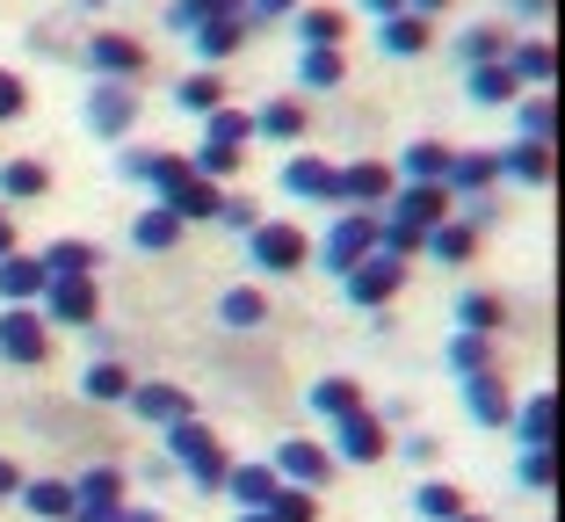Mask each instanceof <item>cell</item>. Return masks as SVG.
<instances>
[{
    "label": "cell",
    "instance_id": "6da1fadb",
    "mask_svg": "<svg viewBox=\"0 0 565 522\" xmlns=\"http://www.w3.org/2000/svg\"><path fill=\"white\" fill-rule=\"evenodd\" d=\"M167 457H174L196 487H225V472H233L225 450H217V436L203 422H174V428H167Z\"/></svg>",
    "mask_w": 565,
    "mask_h": 522
},
{
    "label": "cell",
    "instance_id": "7a4b0ae2",
    "mask_svg": "<svg viewBox=\"0 0 565 522\" xmlns=\"http://www.w3.org/2000/svg\"><path fill=\"white\" fill-rule=\"evenodd\" d=\"M377 233H384V225L370 219V211H349V219H341L327 239H319V262H327L333 276H349L355 262H370V254H377Z\"/></svg>",
    "mask_w": 565,
    "mask_h": 522
},
{
    "label": "cell",
    "instance_id": "3957f363",
    "mask_svg": "<svg viewBox=\"0 0 565 522\" xmlns=\"http://www.w3.org/2000/svg\"><path fill=\"white\" fill-rule=\"evenodd\" d=\"M449 189L443 182H414V189H399V196H392V225H406V233H420L428 239L435 225H449Z\"/></svg>",
    "mask_w": 565,
    "mask_h": 522
},
{
    "label": "cell",
    "instance_id": "277c9868",
    "mask_svg": "<svg viewBox=\"0 0 565 522\" xmlns=\"http://www.w3.org/2000/svg\"><path fill=\"white\" fill-rule=\"evenodd\" d=\"M131 124H138V87H131V81H102L95 95H87V131L124 138Z\"/></svg>",
    "mask_w": 565,
    "mask_h": 522
},
{
    "label": "cell",
    "instance_id": "5b68a950",
    "mask_svg": "<svg viewBox=\"0 0 565 522\" xmlns=\"http://www.w3.org/2000/svg\"><path fill=\"white\" fill-rule=\"evenodd\" d=\"M341 284H349L355 305H392V298H399V284H406V262H392V254H370V262H355Z\"/></svg>",
    "mask_w": 565,
    "mask_h": 522
},
{
    "label": "cell",
    "instance_id": "8992f818",
    "mask_svg": "<svg viewBox=\"0 0 565 522\" xmlns=\"http://www.w3.org/2000/svg\"><path fill=\"white\" fill-rule=\"evenodd\" d=\"M51 334H44V312H30V305H8V320H0V355L8 363H44Z\"/></svg>",
    "mask_w": 565,
    "mask_h": 522
},
{
    "label": "cell",
    "instance_id": "52a82bcc",
    "mask_svg": "<svg viewBox=\"0 0 565 522\" xmlns=\"http://www.w3.org/2000/svg\"><path fill=\"white\" fill-rule=\"evenodd\" d=\"M95 312H102V298H95V284H87V276H51V290H44V320L87 327Z\"/></svg>",
    "mask_w": 565,
    "mask_h": 522
},
{
    "label": "cell",
    "instance_id": "ba28073f",
    "mask_svg": "<svg viewBox=\"0 0 565 522\" xmlns=\"http://www.w3.org/2000/svg\"><path fill=\"white\" fill-rule=\"evenodd\" d=\"M305 233L298 225H254V262H262L268 276H290V269H305Z\"/></svg>",
    "mask_w": 565,
    "mask_h": 522
},
{
    "label": "cell",
    "instance_id": "9c48e42d",
    "mask_svg": "<svg viewBox=\"0 0 565 522\" xmlns=\"http://www.w3.org/2000/svg\"><path fill=\"white\" fill-rule=\"evenodd\" d=\"M282 189L305 203H341V168H327L319 152H298L290 168H282Z\"/></svg>",
    "mask_w": 565,
    "mask_h": 522
},
{
    "label": "cell",
    "instance_id": "30bf717a",
    "mask_svg": "<svg viewBox=\"0 0 565 522\" xmlns=\"http://www.w3.org/2000/svg\"><path fill=\"white\" fill-rule=\"evenodd\" d=\"M131 414L152 428H174V422H196V406H189L182 385H131Z\"/></svg>",
    "mask_w": 565,
    "mask_h": 522
},
{
    "label": "cell",
    "instance_id": "8fae6325",
    "mask_svg": "<svg viewBox=\"0 0 565 522\" xmlns=\"http://www.w3.org/2000/svg\"><path fill=\"white\" fill-rule=\"evenodd\" d=\"M87 66H95L102 81H138V73H146V51H138L131 36H117V30H102L95 44H87Z\"/></svg>",
    "mask_w": 565,
    "mask_h": 522
},
{
    "label": "cell",
    "instance_id": "7c38bea8",
    "mask_svg": "<svg viewBox=\"0 0 565 522\" xmlns=\"http://www.w3.org/2000/svg\"><path fill=\"white\" fill-rule=\"evenodd\" d=\"M327 472H333V457L319 450L312 436H290L276 450V479H298V487H327Z\"/></svg>",
    "mask_w": 565,
    "mask_h": 522
},
{
    "label": "cell",
    "instance_id": "4fadbf2b",
    "mask_svg": "<svg viewBox=\"0 0 565 522\" xmlns=\"http://www.w3.org/2000/svg\"><path fill=\"white\" fill-rule=\"evenodd\" d=\"M384 450H392V443H384V422L370 414V406L341 414V457H349V465H377Z\"/></svg>",
    "mask_w": 565,
    "mask_h": 522
},
{
    "label": "cell",
    "instance_id": "5bb4252c",
    "mask_svg": "<svg viewBox=\"0 0 565 522\" xmlns=\"http://www.w3.org/2000/svg\"><path fill=\"white\" fill-rule=\"evenodd\" d=\"M225 487H233V501H239V515H268V501H276V465H233L225 472Z\"/></svg>",
    "mask_w": 565,
    "mask_h": 522
},
{
    "label": "cell",
    "instance_id": "9a60e30c",
    "mask_svg": "<svg viewBox=\"0 0 565 522\" xmlns=\"http://www.w3.org/2000/svg\"><path fill=\"white\" fill-rule=\"evenodd\" d=\"M44 290H51L44 262H30V254H8V262H0V298H8V305H36Z\"/></svg>",
    "mask_w": 565,
    "mask_h": 522
},
{
    "label": "cell",
    "instance_id": "2e32d148",
    "mask_svg": "<svg viewBox=\"0 0 565 522\" xmlns=\"http://www.w3.org/2000/svg\"><path fill=\"white\" fill-rule=\"evenodd\" d=\"M160 203H167V211H174V219L189 225V219H217V203H225V196H217V182H203V174L189 168V174H182L174 189H167Z\"/></svg>",
    "mask_w": 565,
    "mask_h": 522
},
{
    "label": "cell",
    "instance_id": "e0dca14e",
    "mask_svg": "<svg viewBox=\"0 0 565 522\" xmlns=\"http://www.w3.org/2000/svg\"><path fill=\"white\" fill-rule=\"evenodd\" d=\"M493 182H500V160H493V152H457V160H449V174H443L449 196H486Z\"/></svg>",
    "mask_w": 565,
    "mask_h": 522
},
{
    "label": "cell",
    "instance_id": "ac0fdd59",
    "mask_svg": "<svg viewBox=\"0 0 565 522\" xmlns=\"http://www.w3.org/2000/svg\"><path fill=\"white\" fill-rule=\"evenodd\" d=\"M341 203H392V168H377V160H355V168H341Z\"/></svg>",
    "mask_w": 565,
    "mask_h": 522
},
{
    "label": "cell",
    "instance_id": "d6986e66",
    "mask_svg": "<svg viewBox=\"0 0 565 522\" xmlns=\"http://www.w3.org/2000/svg\"><path fill=\"white\" fill-rule=\"evenodd\" d=\"M247 36H254V22H247V15H217V22H203V30H189V44H196L203 58H233Z\"/></svg>",
    "mask_w": 565,
    "mask_h": 522
},
{
    "label": "cell",
    "instance_id": "ffe728a7",
    "mask_svg": "<svg viewBox=\"0 0 565 522\" xmlns=\"http://www.w3.org/2000/svg\"><path fill=\"white\" fill-rule=\"evenodd\" d=\"M174 239H182V219H174L167 203H152V211H138V219H131V247H146V254H167Z\"/></svg>",
    "mask_w": 565,
    "mask_h": 522
},
{
    "label": "cell",
    "instance_id": "44dd1931",
    "mask_svg": "<svg viewBox=\"0 0 565 522\" xmlns=\"http://www.w3.org/2000/svg\"><path fill=\"white\" fill-rule=\"evenodd\" d=\"M174 109H189V117H211V109H225V81H217L211 66H203V73H182V87H174Z\"/></svg>",
    "mask_w": 565,
    "mask_h": 522
},
{
    "label": "cell",
    "instance_id": "7402d4cb",
    "mask_svg": "<svg viewBox=\"0 0 565 522\" xmlns=\"http://www.w3.org/2000/svg\"><path fill=\"white\" fill-rule=\"evenodd\" d=\"M508 422L522 428V443H530V450H551V428H558V400H551V392H536V400H522V414H508Z\"/></svg>",
    "mask_w": 565,
    "mask_h": 522
},
{
    "label": "cell",
    "instance_id": "603a6c76",
    "mask_svg": "<svg viewBox=\"0 0 565 522\" xmlns=\"http://www.w3.org/2000/svg\"><path fill=\"white\" fill-rule=\"evenodd\" d=\"M449 160H457V152H449L443 138H420V146H406V152H399L406 182H443V174H449Z\"/></svg>",
    "mask_w": 565,
    "mask_h": 522
},
{
    "label": "cell",
    "instance_id": "cb8c5ba5",
    "mask_svg": "<svg viewBox=\"0 0 565 522\" xmlns=\"http://www.w3.org/2000/svg\"><path fill=\"white\" fill-rule=\"evenodd\" d=\"M217 15H247V0H174L167 8V30H203V22H217Z\"/></svg>",
    "mask_w": 565,
    "mask_h": 522
},
{
    "label": "cell",
    "instance_id": "d4e9b609",
    "mask_svg": "<svg viewBox=\"0 0 565 522\" xmlns=\"http://www.w3.org/2000/svg\"><path fill=\"white\" fill-rule=\"evenodd\" d=\"M22 501H30V515H44V522L73 515V487L66 479H22Z\"/></svg>",
    "mask_w": 565,
    "mask_h": 522
},
{
    "label": "cell",
    "instance_id": "484cf974",
    "mask_svg": "<svg viewBox=\"0 0 565 522\" xmlns=\"http://www.w3.org/2000/svg\"><path fill=\"white\" fill-rule=\"evenodd\" d=\"M465 406L471 414H479V422H508V414H515V406H508V392H500V377L493 371H479V377H465Z\"/></svg>",
    "mask_w": 565,
    "mask_h": 522
},
{
    "label": "cell",
    "instance_id": "4316f807",
    "mask_svg": "<svg viewBox=\"0 0 565 522\" xmlns=\"http://www.w3.org/2000/svg\"><path fill=\"white\" fill-rule=\"evenodd\" d=\"M508 73H515L522 87H544L551 73H558V58H551V44H544V36H522V44H515V58H508Z\"/></svg>",
    "mask_w": 565,
    "mask_h": 522
},
{
    "label": "cell",
    "instance_id": "83f0119b",
    "mask_svg": "<svg viewBox=\"0 0 565 522\" xmlns=\"http://www.w3.org/2000/svg\"><path fill=\"white\" fill-rule=\"evenodd\" d=\"M355 406H363V385H355V377H319L312 385V414H327V422H341Z\"/></svg>",
    "mask_w": 565,
    "mask_h": 522
},
{
    "label": "cell",
    "instance_id": "f1b7e54d",
    "mask_svg": "<svg viewBox=\"0 0 565 522\" xmlns=\"http://www.w3.org/2000/svg\"><path fill=\"white\" fill-rule=\"evenodd\" d=\"M247 138H254V117H247V109H211V117H203V146L247 152Z\"/></svg>",
    "mask_w": 565,
    "mask_h": 522
},
{
    "label": "cell",
    "instance_id": "f546056e",
    "mask_svg": "<svg viewBox=\"0 0 565 522\" xmlns=\"http://www.w3.org/2000/svg\"><path fill=\"white\" fill-rule=\"evenodd\" d=\"M298 36H305V51H333L341 36H349V22H341V8H305Z\"/></svg>",
    "mask_w": 565,
    "mask_h": 522
},
{
    "label": "cell",
    "instance_id": "4dcf8cb0",
    "mask_svg": "<svg viewBox=\"0 0 565 522\" xmlns=\"http://www.w3.org/2000/svg\"><path fill=\"white\" fill-rule=\"evenodd\" d=\"M36 262H44L51 276H87V269H95V262H102V254L87 247V239H51V247L36 254Z\"/></svg>",
    "mask_w": 565,
    "mask_h": 522
},
{
    "label": "cell",
    "instance_id": "1f68e13d",
    "mask_svg": "<svg viewBox=\"0 0 565 522\" xmlns=\"http://www.w3.org/2000/svg\"><path fill=\"white\" fill-rule=\"evenodd\" d=\"M81 392H87V400H131V371L102 355V363H87V371H81Z\"/></svg>",
    "mask_w": 565,
    "mask_h": 522
},
{
    "label": "cell",
    "instance_id": "d6a6232c",
    "mask_svg": "<svg viewBox=\"0 0 565 522\" xmlns=\"http://www.w3.org/2000/svg\"><path fill=\"white\" fill-rule=\"evenodd\" d=\"M500 168L515 174V182H530V189H544L551 182V146H536V138H522L515 152H508V160H500Z\"/></svg>",
    "mask_w": 565,
    "mask_h": 522
},
{
    "label": "cell",
    "instance_id": "836d02e7",
    "mask_svg": "<svg viewBox=\"0 0 565 522\" xmlns=\"http://www.w3.org/2000/svg\"><path fill=\"white\" fill-rule=\"evenodd\" d=\"M73 501L124 508V472H117V465H95V472H81V479H73Z\"/></svg>",
    "mask_w": 565,
    "mask_h": 522
},
{
    "label": "cell",
    "instance_id": "e575fe53",
    "mask_svg": "<svg viewBox=\"0 0 565 522\" xmlns=\"http://www.w3.org/2000/svg\"><path fill=\"white\" fill-rule=\"evenodd\" d=\"M377 36H384V51H399V58L428 51V22H420V15H384V22H377Z\"/></svg>",
    "mask_w": 565,
    "mask_h": 522
},
{
    "label": "cell",
    "instance_id": "d590c367",
    "mask_svg": "<svg viewBox=\"0 0 565 522\" xmlns=\"http://www.w3.org/2000/svg\"><path fill=\"white\" fill-rule=\"evenodd\" d=\"M414 508H420L428 522H449L457 508H465V493L449 487V479H420V487H414Z\"/></svg>",
    "mask_w": 565,
    "mask_h": 522
},
{
    "label": "cell",
    "instance_id": "8d00e7d4",
    "mask_svg": "<svg viewBox=\"0 0 565 522\" xmlns=\"http://www.w3.org/2000/svg\"><path fill=\"white\" fill-rule=\"evenodd\" d=\"M420 247H428L435 262H465V254L479 247V225H435V233L420 239Z\"/></svg>",
    "mask_w": 565,
    "mask_h": 522
},
{
    "label": "cell",
    "instance_id": "74e56055",
    "mask_svg": "<svg viewBox=\"0 0 565 522\" xmlns=\"http://www.w3.org/2000/svg\"><path fill=\"white\" fill-rule=\"evenodd\" d=\"M500 312H508V305H500L493 290H465V298H457V320H465V334H486V327H500Z\"/></svg>",
    "mask_w": 565,
    "mask_h": 522
},
{
    "label": "cell",
    "instance_id": "f35d334b",
    "mask_svg": "<svg viewBox=\"0 0 565 522\" xmlns=\"http://www.w3.org/2000/svg\"><path fill=\"white\" fill-rule=\"evenodd\" d=\"M515 124H522V138H536V146H551V124H558V117H551V95H544V87L515 102Z\"/></svg>",
    "mask_w": 565,
    "mask_h": 522
},
{
    "label": "cell",
    "instance_id": "ab89813d",
    "mask_svg": "<svg viewBox=\"0 0 565 522\" xmlns=\"http://www.w3.org/2000/svg\"><path fill=\"white\" fill-rule=\"evenodd\" d=\"M254 131H268V138H305V102H268L262 117H254Z\"/></svg>",
    "mask_w": 565,
    "mask_h": 522
},
{
    "label": "cell",
    "instance_id": "60d3db41",
    "mask_svg": "<svg viewBox=\"0 0 565 522\" xmlns=\"http://www.w3.org/2000/svg\"><path fill=\"white\" fill-rule=\"evenodd\" d=\"M44 189H51V174L36 160H8L0 168V196H44Z\"/></svg>",
    "mask_w": 565,
    "mask_h": 522
},
{
    "label": "cell",
    "instance_id": "b9f144b4",
    "mask_svg": "<svg viewBox=\"0 0 565 522\" xmlns=\"http://www.w3.org/2000/svg\"><path fill=\"white\" fill-rule=\"evenodd\" d=\"M515 73L508 66H471V102H515Z\"/></svg>",
    "mask_w": 565,
    "mask_h": 522
},
{
    "label": "cell",
    "instance_id": "7bdbcfd3",
    "mask_svg": "<svg viewBox=\"0 0 565 522\" xmlns=\"http://www.w3.org/2000/svg\"><path fill=\"white\" fill-rule=\"evenodd\" d=\"M217 312H225V327H262L268 320V298H262V290H225Z\"/></svg>",
    "mask_w": 565,
    "mask_h": 522
},
{
    "label": "cell",
    "instance_id": "ee69618b",
    "mask_svg": "<svg viewBox=\"0 0 565 522\" xmlns=\"http://www.w3.org/2000/svg\"><path fill=\"white\" fill-rule=\"evenodd\" d=\"M341 73H349V66H341V51H305V58H298L305 87H341Z\"/></svg>",
    "mask_w": 565,
    "mask_h": 522
},
{
    "label": "cell",
    "instance_id": "f6af8a7d",
    "mask_svg": "<svg viewBox=\"0 0 565 522\" xmlns=\"http://www.w3.org/2000/svg\"><path fill=\"white\" fill-rule=\"evenodd\" d=\"M319 501L305 487H276V501H268V522H312Z\"/></svg>",
    "mask_w": 565,
    "mask_h": 522
},
{
    "label": "cell",
    "instance_id": "bcb514c9",
    "mask_svg": "<svg viewBox=\"0 0 565 522\" xmlns=\"http://www.w3.org/2000/svg\"><path fill=\"white\" fill-rule=\"evenodd\" d=\"M449 363L465 377H479V371H493V349H486V334H457L449 341Z\"/></svg>",
    "mask_w": 565,
    "mask_h": 522
},
{
    "label": "cell",
    "instance_id": "7dc6e473",
    "mask_svg": "<svg viewBox=\"0 0 565 522\" xmlns=\"http://www.w3.org/2000/svg\"><path fill=\"white\" fill-rule=\"evenodd\" d=\"M465 66H500V30H465Z\"/></svg>",
    "mask_w": 565,
    "mask_h": 522
},
{
    "label": "cell",
    "instance_id": "c3c4849f",
    "mask_svg": "<svg viewBox=\"0 0 565 522\" xmlns=\"http://www.w3.org/2000/svg\"><path fill=\"white\" fill-rule=\"evenodd\" d=\"M522 487H536V493H551V479H558V465H551V450H522Z\"/></svg>",
    "mask_w": 565,
    "mask_h": 522
},
{
    "label": "cell",
    "instance_id": "681fc988",
    "mask_svg": "<svg viewBox=\"0 0 565 522\" xmlns=\"http://www.w3.org/2000/svg\"><path fill=\"white\" fill-rule=\"evenodd\" d=\"M217 225H233V233H254V225H262V211H254L247 196H225V203H217Z\"/></svg>",
    "mask_w": 565,
    "mask_h": 522
},
{
    "label": "cell",
    "instance_id": "f907efd6",
    "mask_svg": "<svg viewBox=\"0 0 565 522\" xmlns=\"http://www.w3.org/2000/svg\"><path fill=\"white\" fill-rule=\"evenodd\" d=\"M22 109H30V87H22L15 73H0V124H8V117H22Z\"/></svg>",
    "mask_w": 565,
    "mask_h": 522
},
{
    "label": "cell",
    "instance_id": "816d5d0a",
    "mask_svg": "<svg viewBox=\"0 0 565 522\" xmlns=\"http://www.w3.org/2000/svg\"><path fill=\"white\" fill-rule=\"evenodd\" d=\"M152 160H160V152H124V160H117L124 182H152Z\"/></svg>",
    "mask_w": 565,
    "mask_h": 522
},
{
    "label": "cell",
    "instance_id": "f5cc1de1",
    "mask_svg": "<svg viewBox=\"0 0 565 522\" xmlns=\"http://www.w3.org/2000/svg\"><path fill=\"white\" fill-rule=\"evenodd\" d=\"M66 522H124V508H102V501H73Z\"/></svg>",
    "mask_w": 565,
    "mask_h": 522
},
{
    "label": "cell",
    "instance_id": "db71d44e",
    "mask_svg": "<svg viewBox=\"0 0 565 522\" xmlns=\"http://www.w3.org/2000/svg\"><path fill=\"white\" fill-rule=\"evenodd\" d=\"M298 0H247V22H276V15H290Z\"/></svg>",
    "mask_w": 565,
    "mask_h": 522
},
{
    "label": "cell",
    "instance_id": "11a10c76",
    "mask_svg": "<svg viewBox=\"0 0 565 522\" xmlns=\"http://www.w3.org/2000/svg\"><path fill=\"white\" fill-rule=\"evenodd\" d=\"M8 493H22V472L8 465V457H0V501H8Z\"/></svg>",
    "mask_w": 565,
    "mask_h": 522
},
{
    "label": "cell",
    "instance_id": "9f6ffc18",
    "mask_svg": "<svg viewBox=\"0 0 565 522\" xmlns=\"http://www.w3.org/2000/svg\"><path fill=\"white\" fill-rule=\"evenodd\" d=\"M363 8H370L377 22H384V15H406V0H363Z\"/></svg>",
    "mask_w": 565,
    "mask_h": 522
},
{
    "label": "cell",
    "instance_id": "6f0895ef",
    "mask_svg": "<svg viewBox=\"0 0 565 522\" xmlns=\"http://www.w3.org/2000/svg\"><path fill=\"white\" fill-rule=\"evenodd\" d=\"M435 8H449V0H406V15H420V22H428Z\"/></svg>",
    "mask_w": 565,
    "mask_h": 522
},
{
    "label": "cell",
    "instance_id": "680465c9",
    "mask_svg": "<svg viewBox=\"0 0 565 522\" xmlns=\"http://www.w3.org/2000/svg\"><path fill=\"white\" fill-rule=\"evenodd\" d=\"M8 254H15V225L0 219V262H8Z\"/></svg>",
    "mask_w": 565,
    "mask_h": 522
},
{
    "label": "cell",
    "instance_id": "91938a15",
    "mask_svg": "<svg viewBox=\"0 0 565 522\" xmlns=\"http://www.w3.org/2000/svg\"><path fill=\"white\" fill-rule=\"evenodd\" d=\"M515 8L522 15H551V0H515Z\"/></svg>",
    "mask_w": 565,
    "mask_h": 522
},
{
    "label": "cell",
    "instance_id": "94428289",
    "mask_svg": "<svg viewBox=\"0 0 565 522\" xmlns=\"http://www.w3.org/2000/svg\"><path fill=\"white\" fill-rule=\"evenodd\" d=\"M124 522H160V515H152V508H124Z\"/></svg>",
    "mask_w": 565,
    "mask_h": 522
},
{
    "label": "cell",
    "instance_id": "6125c7cd",
    "mask_svg": "<svg viewBox=\"0 0 565 522\" xmlns=\"http://www.w3.org/2000/svg\"><path fill=\"white\" fill-rule=\"evenodd\" d=\"M449 522H493V515H479V508H457V515H449Z\"/></svg>",
    "mask_w": 565,
    "mask_h": 522
},
{
    "label": "cell",
    "instance_id": "be15d7a7",
    "mask_svg": "<svg viewBox=\"0 0 565 522\" xmlns=\"http://www.w3.org/2000/svg\"><path fill=\"white\" fill-rule=\"evenodd\" d=\"M239 522H268V515H239Z\"/></svg>",
    "mask_w": 565,
    "mask_h": 522
}]
</instances>
